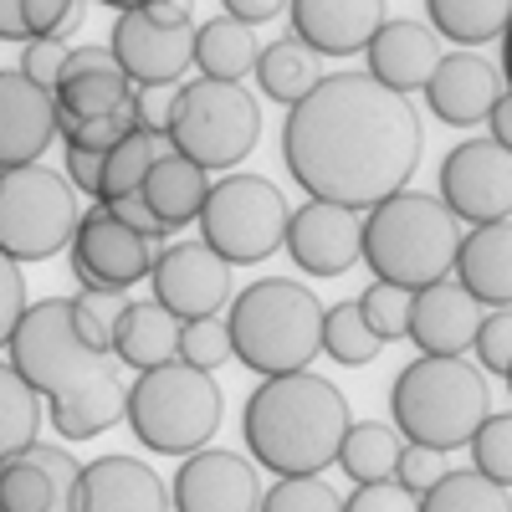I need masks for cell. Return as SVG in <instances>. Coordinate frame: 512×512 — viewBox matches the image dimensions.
Returning a JSON list of instances; mask_svg holds the SVG:
<instances>
[{
  "mask_svg": "<svg viewBox=\"0 0 512 512\" xmlns=\"http://www.w3.org/2000/svg\"><path fill=\"white\" fill-rule=\"evenodd\" d=\"M41 431V400L31 395V384L0 359V466L26 456Z\"/></svg>",
  "mask_w": 512,
  "mask_h": 512,
  "instance_id": "obj_32",
  "label": "cell"
},
{
  "mask_svg": "<svg viewBox=\"0 0 512 512\" xmlns=\"http://www.w3.org/2000/svg\"><path fill=\"white\" fill-rule=\"evenodd\" d=\"M502 88L512 93V21H507V31H502Z\"/></svg>",
  "mask_w": 512,
  "mask_h": 512,
  "instance_id": "obj_54",
  "label": "cell"
},
{
  "mask_svg": "<svg viewBox=\"0 0 512 512\" xmlns=\"http://www.w3.org/2000/svg\"><path fill=\"white\" fill-rule=\"evenodd\" d=\"M0 41H26V16H21V0H0Z\"/></svg>",
  "mask_w": 512,
  "mask_h": 512,
  "instance_id": "obj_53",
  "label": "cell"
},
{
  "mask_svg": "<svg viewBox=\"0 0 512 512\" xmlns=\"http://www.w3.org/2000/svg\"><path fill=\"white\" fill-rule=\"evenodd\" d=\"M11 369L31 384V395H47V415L62 441H93L123 420V379L113 354L93 349L77 328L72 297H41L11 333Z\"/></svg>",
  "mask_w": 512,
  "mask_h": 512,
  "instance_id": "obj_2",
  "label": "cell"
},
{
  "mask_svg": "<svg viewBox=\"0 0 512 512\" xmlns=\"http://www.w3.org/2000/svg\"><path fill=\"white\" fill-rule=\"evenodd\" d=\"M287 21L292 41H303L313 57H354L390 16H384V0H292Z\"/></svg>",
  "mask_w": 512,
  "mask_h": 512,
  "instance_id": "obj_18",
  "label": "cell"
},
{
  "mask_svg": "<svg viewBox=\"0 0 512 512\" xmlns=\"http://www.w3.org/2000/svg\"><path fill=\"white\" fill-rule=\"evenodd\" d=\"M420 149V113L369 72H328L282 123L287 175L308 190V200L359 216L410 190Z\"/></svg>",
  "mask_w": 512,
  "mask_h": 512,
  "instance_id": "obj_1",
  "label": "cell"
},
{
  "mask_svg": "<svg viewBox=\"0 0 512 512\" xmlns=\"http://www.w3.org/2000/svg\"><path fill=\"white\" fill-rule=\"evenodd\" d=\"M108 52L134 88H180V77L195 67V16L185 0L123 6Z\"/></svg>",
  "mask_w": 512,
  "mask_h": 512,
  "instance_id": "obj_11",
  "label": "cell"
},
{
  "mask_svg": "<svg viewBox=\"0 0 512 512\" xmlns=\"http://www.w3.org/2000/svg\"><path fill=\"white\" fill-rule=\"evenodd\" d=\"M226 16L251 31V26H262V21H277L282 16V0H226Z\"/></svg>",
  "mask_w": 512,
  "mask_h": 512,
  "instance_id": "obj_51",
  "label": "cell"
},
{
  "mask_svg": "<svg viewBox=\"0 0 512 512\" xmlns=\"http://www.w3.org/2000/svg\"><path fill=\"white\" fill-rule=\"evenodd\" d=\"M344 512H420V497H410L400 482H374V487L349 492Z\"/></svg>",
  "mask_w": 512,
  "mask_h": 512,
  "instance_id": "obj_47",
  "label": "cell"
},
{
  "mask_svg": "<svg viewBox=\"0 0 512 512\" xmlns=\"http://www.w3.org/2000/svg\"><path fill=\"white\" fill-rule=\"evenodd\" d=\"M67 57H72L67 41H26L16 72H21L26 82H36L41 93H57V82H62V72H67Z\"/></svg>",
  "mask_w": 512,
  "mask_h": 512,
  "instance_id": "obj_43",
  "label": "cell"
},
{
  "mask_svg": "<svg viewBox=\"0 0 512 512\" xmlns=\"http://www.w3.org/2000/svg\"><path fill=\"white\" fill-rule=\"evenodd\" d=\"M139 195H144V205L159 216L164 231H180V226L200 221L210 185H205V169H195V164L180 159L175 149H164V154L154 159V169H149V180H144Z\"/></svg>",
  "mask_w": 512,
  "mask_h": 512,
  "instance_id": "obj_27",
  "label": "cell"
},
{
  "mask_svg": "<svg viewBox=\"0 0 512 512\" xmlns=\"http://www.w3.org/2000/svg\"><path fill=\"white\" fill-rule=\"evenodd\" d=\"M175 108H180V88H134L128 118H134L139 134H149V139H169V123H175Z\"/></svg>",
  "mask_w": 512,
  "mask_h": 512,
  "instance_id": "obj_42",
  "label": "cell"
},
{
  "mask_svg": "<svg viewBox=\"0 0 512 512\" xmlns=\"http://www.w3.org/2000/svg\"><path fill=\"white\" fill-rule=\"evenodd\" d=\"M477 359H482V369H492V374H502L507 379V369H512V308H502V313H487L482 318V328H477Z\"/></svg>",
  "mask_w": 512,
  "mask_h": 512,
  "instance_id": "obj_44",
  "label": "cell"
},
{
  "mask_svg": "<svg viewBox=\"0 0 512 512\" xmlns=\"http://www.w3.org/2000/svg\"><path fill=\"white\" fill-rule=\"evenodd\" d=\"M82 221L77 190L52 164L0 169V251L11 262H47L67 251Z\"/></svg>",
  "mask_w": 512,
  "mask_h": 512,
  "instance_id": "obj_8",
  "label": "cell"
},
{
  "mask_svg": "<svg viewBox=\"0 0 512 512\" xmlns=\"http://www.w3.org/2000/svg\"><path fill=\"white\" fill-rule=\"evenodd\" d=\"M21 16H26V41H62L82 21V6L77 0H21Z\"/></svg>",
  "mask_w": 512,
  "mask_h": 512,
  "instance_id": "obj_41",
  "label": "cell"
},
{
  "mask_svg": "<svg viewBox=\"0 0 512 512\" xmlns=\"http://www.w3.org/2000/svg\"><path fill=\"white\" fill-rule=\"evenodd\" d=\"M180 354V323L169 318L154 297L149 303H128L113 323V359H123L128 369H164V364H175Z\"/></svg>",
  "mask_w": 512,
  "mask_h": 512,
  "instance_id": "obj_26",
  "label": "cell"
},
{
  "mask_svg": "<svg viewBox=\"0 0 512 512\" xmlns=\"http://www.w3.org/2000/svg\"><path fill=\"white\" fill-rule=\"evenodd\" d=\"M57 139V98L26 82L16 67H0V169L41 164Z\"/></svg>",
  "mask_w": 512,
  "mask_h": 512,
  "instance_id": "obj_19",
  "label": "cell"
},
{
  "mask_svg": "<svg viewBox=\"0 0 512 512\" xmlns=\"http://www.w3.org/2000/svg\"><path fill=\"white\" fill-rule=\"evenodd\" d=\"M185 369H221L231 359V333L221 318H200V323H180V354H175Z\"/></svg>",
  "mask_w": 512,
  "mask_h": 512,
  "instance_id": "obj_38",
  "label": "cell"
},
{
  "mask_svg": "<svg viewBox=\"0 0 512 512\" xmlns=\"http://www.w3.org/2000/svg\"><path fill=\"white\" fill-rule=\"evenodd\" d=\"M77 477L82 466L62 446H31L0 466V512H77Z\"/></svg>",
  "mask_w": 512,
  "mask_h": 512,
  "instance_id": "obj_20",
  "label": "cell"
},
{
  "mask_svg": "<svg viewBox=\"0 0 512 512\" xmlns=\"http://www.w3.org/2000/svg\"><path fill=\"white\" fill-rule=\"evenodd\" d=\"M456 282L482 303V313L512 308V221L477 226L472 236H461L456 251Z\"/></svg>",
  "mask_w": 512,
  "mask_h": 512,
  "instance_id": "obj_25",
  "label": "cell"
},
{
  "mask_svg": "<svg viewBox=\"0 0 512 512\" xmlns=\"http://www.w3.org/2000/svg\"><path fill=\"white\" fill-rule=\"evenodd\" d=\"M154 282V303L175 318V323H200L231 308V267L221 262L205 241H175L159 251V262L149 272Z\"/></svg>",
  "mask_w": 512,
  "mask_h": 512,
  "instance_id": "obj_14",
  "label": "cell"
},
{
  "mask_svg": "<svg viewBox=\"0 0 512 512\" xmlns=\"http://www.w3.org/2000/svg\"><path fill=\"white\" fill-rule=\"evenodd\" d=\"M472 446V472H482L492 487H512V410L507 415H487L482 425H477V436L466 441Z\"/></svg>",
  "mask_w": 512,
  "mask_h": 512,
  "instance_id": "obj_36",
  "label": "cell"
},
{
  "mask_svg": "<svg viewBox=\"0 0 512 512\" xmlns=\"http://www.w3.org/2000/svg\"><path fill=\"white\" fill-rule=\"evenodd\" d=\"M292 210L282 190L262 175H226L210 185L200 210V241L221 256L226 267H251L287 241Z\"/></svg>",
  "mask_w": 512,
  "mask_h": 512,
  "instance_id": "obj_10",
  "label": "cell"
},
{
  "mask_svg": "<svg viewBox=\"0 0 512 512\" xmlns=\"http://www.w3.org/2000/svg\"><path fill=\"white\" fill-rule=\"evenodd\" d=\"M487 128H492V144L512 154V93H502V98L492 103V113H487Z\"/></svg>",
  "mask_w": 512,
  "mask_h": 512,
  "instance_id": "obj_52",
  "label": "cell"
},
{
  "mask_svg": "<svg viewBox=\"0 0 512 512\" xmlns=\"http://www.w3.org/2000/svg\"><path fill=\"white\" fill-rule=\"evenodd\" d=\"M456 221L497 226L512 221V154L492 139H466L441 159V195H436Z\"/></svg>",
  "mask_w": 512,
  "mask_h": 512,
  "instance_id": "obj_13",
  "label": "cell"
},
{
  "mask_svg": "<svg viewBox=\"0 0 512 512\" xmlns=\"http://www.w3.org/2000/svg\"><path fill=\"white\" fill-rule=\"evenodd\" d=\"M359 236H364V216L344 205H297L287 221V256L308 277H344L359 262Z\"/></svg>",
  "mask_w": 512,
  "mask_h": 512,
  "instance_id": "obj_16",
  "label": "cell"
},
{
  "mask_svg": "<svg viewBox=\"0 0 512 512\" xmlns=\"http://www.w3.org/2000/svg\"><path fill=\"white\" fill-rule=\"evenodd\" d=\"M256 57H262L256 31H246L226 11L210 16L205 26H195V67L205 82H231V88H241V77L256 72Z\"/></svg>",
  "mask_w": 512,
  "mask_h": 512,
  "instance_id": "obj_28",
  "label": "cell"
},
{
  "mask_svg": "<svg viewBox=\"0 0 512 512\" xmlns=\"http://www.w3.org/2000/svg\"><path fill=\"white\" fill-rule=\"evenodd\" d=\"M390 415L405 446L425 451H456L477 436V425L492 415L487 374L466 359H410L395 374Z\"/></svg>",
  "mask_w": 512,
  "mask_h": 512,
  "instance_id": "obj_6",
  "label": "cell"
},
{
  "mask_svg": "<svg viewBox=\"0 0 512 512\" xmlns=\"http://www.w3.org/2000/svg\"><path fill=\"white\" fill-rule=\"evenodd\" d=\"M52 98L62 118H118L134 103V82L118 72L108 47H72Z\"/></svg>",
  "mask_w": 512,
  "mask_h": 512,
  "instance_id": "obj_24",
  "label": "cell"
},
{
  "mask_svg": "<svg viewBox=\"0 0 512 512\" xmlns=\"http://www.w3.org/2000/svg\"><path fill=\"white\" fill-rule=\"evenodd\" d=\"M502 72L477 57V52H451L441 57V67L431 72V82H425V103H431V113L451 128H472V123H487L492 103L502 98Z\"/></svg>",
  "mask_w": 512,
  "mask_h": 512,
  "instance_id": "obj_23",
  "label": "cell"
},
{
  "mask_svg": "<svg viewBox=\"0 0 512 512\" xmlns=\"http://www.w3.org/2000/svg\"><path fill=\"white\" fill-rule=\"evenodd\" d=\"M26 277H21V267L11 262L6 251H0V349L11 344V333H16V323L26 318Z\"/></svg>",
  "mask_w": 512,
  "mask_h": 512,
  "instance_id": "obj_46",
  "label": "cell"
},
{
  "mask_svg": "<svg viewBox=\"0 0 512 512\" xmlns=\"http://www.w3.org/2000/svg\"><path fill=\"white\" fill-rule=\"evenodd\" d=\"M108 210H113V221H123L128 231H139V236H149V241H164L169 231L159 226V216L144 205V195H123V200H108Z\"/></svg>",
  "mask_w": 512,
  "mask_h": 512,
  "instance_id": "obj_49",
  "label": "cell"
},
{
  "mask_svg": "<svg viewBox=\"0 0 512 512\" xmlns=\"http://www.w3.org/2000/svg\"><path fill=\"white\" fill-rule=\"evenodd\" d=\"M379 349H384V344L369 333V323H364L359 303H338V308H328V313H323V354H328L333 364L359 369V364H369Z\"/></svg>",
  "mask_w": 512,
  "mask_h": 512,
  "instance_id": "obj_35",
  "label": "cell"
},
{
  "mask_svg": "<svg viewBox=\"0 0 512 512\" xmlns=\"http://www.w3.org/2000/svg\"><path fill=\"white\" fill-rule=\"evenodd\" d=\"M123 420L144 451L195 456L221 431V384L175 359V364L149 369L128 384Z\"/></svg>",
  "mask_w": 512,
  "mask_h": 512,
  "instance_id": "obj_7",
  "label": "cell"
},
{
  "mask_svg": "<svg viewBox=\"0 0 512 512\" xmlns=\"http://www.w3.org/2000/svg\"><path fill=\"white\" fill-rule=\"evenodd\" d=\"M456 251H461V221L436 195L400 190L364 216L359 262H369L374 282L384 287L405 292L436 287L456 272Z\"/></svg>",
  "mask_w": 512,
  "mask_h": 512,
  "instance_id": "obj_4",
  "label": "cell"
},
{
  "mask_svg": "<svg viewBox=\"0 0 512 512\" xmlns=\"http://www.w3.org/2000/svg\"><path fill=\"white\" fill-rule=\"evenodd\" d=\"M482 303L466 292L456 277L436 282V287H420L415 303H410V333L420 359H461L466 349L477 344V328H482Z\"/></svg>",
  "mask_w": 512,
  "mask_h": 512,
  "instance_id": "obj_17",
  "label": "cell"
},
{
  "mask_svg": "<svg viewBox=\"0 0 512 512\" xmlns=\"http://www.w3.org/2000/svg\"><path fill=\"white\" fill-rule=\"evenodd\" d=\"M72 303L88 313L98 328H108V338H113V323H118V313L128 308V292H77Z\"/></svg>",
  "mask_w": 512,
  "mask_h": 512,
  "instance_id": "obj_50",
  "label": "cell"
},
{
  "mask_svg": "<svg viewBox=\"0 0 512 512\" xmlns=\"http://www.w3.org/2000/svg\"><path fill=\"white\" fill-rule=\"evenodd\" d=\"M256 82H262V93L282 108H297L318 82H323V57H313L303 41H272V47H262V57H256Z\"/></svg>",
  "mask_w": 512,
  "mask_h": 512,
  "instance_id": "obj_29",
  "label": "cell"
},
{
  "mask_svg": "<svg viewBox=\"0 0 512 512\" xmlns=\"http://www.w3.org/2000/svg\"><path fill=\"white\" fill-rule=\"evenodd\" d=\"M262 139V103L231 82H185L169 123V149L195 169H231Z\"/></svg>",
  "mask_w": 512,
  "mask_h": 512,
  "instance_id": "obj_9",
  "label": "cell"
},
{
  "mask_svg": "<svg viewBox=\"0 0 512 512\" xmlns=\"http://www.w3.org/2000/svg\"><path fill=\"white\" fill-rule=\"evenodd\" d=\"M231 359L262 379L303 374L323 354V303L292 277H262L231 297Z\"/></svg>",
  "mask_w": 512,
  "mask_h": 512,
  "instance_id": "obj_5",
  "label": "cell"
},
{
  "mask_svg": "<svg viewBox=\"0 0 512 512\" xmlns=\"http://www.w3.org/2000/svg\"><path fill=\"white\" fill-rule=\"evenodd\" d=\"M420 512H512V497L482 472H446L420 497Z\"/></svg>",
  "mask_w": 512,
  "mask_h": 512,
  "instance_id": "obj_34",
  "label": "cell"
},
{
  "mask_svg": "<svg viewBox=\"0 0 512 512\" xmlns=\"http://www.w3.org/2000/svg\"><path fill=\"white\" fill-rule=\"evenodd\" d=\"M400 431L395 425H379V420H354L344 446H338V466L359 482V487H374V482H395V466H400Z\"/></svg>",
  "mask_w": 512,
  "mask_h": 512,
  "instance_id": "obj_30",
  "label": "cell"
},
{
  "mask_svg": "<svg viewBox=\"0 0 512 512\" xmlns=\"http://www.w3.org/2000/svg\"><path fill=\"white\" fill-rule=\"evenodd\" d=\"M67 185H72V190H82L88 200H103V154L67 149Z\"/></svg>",
  "mask_w": 512,
  "mask_h": 512,
  "instance_id": "obj_48",
  "label": "cell"
},
{
  "mask_svg": "<svg viewBox=\"0 0 512 512\" xmlns=\"http://www.w3.org/2000/svg\"><path fill=\"white\" fill-rule=\"evenodd\" d=\"M262 512H344V502L323 477H287L262 492Z\"/></svg>",
  "mask_w": 512,
  "mask_h": 512,
  "instance_id": "obj_39",
  "label": "cell"
},
{
  "mask_svg": "<svg viewBox=\"0 0 512 512\" xmlns=\"http://www.w3.org/2000/svg\"><path fill=\"white\" fill-rule=\"evenodd\" d=\"M507 390H512V369H507Z\"/></svg>",
  "mask_w": 512,
  "mask_h": 512,
  "instance_id": "obj_55",
  "label": "cell"
},
{
  "mask_svg": "<svg viewBox=\"0 0 512 512\" xmlns=\"http://www.w3.org/2000/svg\"><path fill=\"white\" fill-rule=\"evenodd\" d=\"M441 477H446V456H441V451H425V446H405V451H400L395 482H400L410 497H425Z\"/></svg>",
  "mask_w": 512,
  "mask_h": 512,
  "instance_id": "obj_45",
  "label": "cell"
},
{
  "mask_svg": "<svg viewBox=\"0 0 512 512\" xmlns=\"http://www.w3.org/2000/svg\"><path fill=\"white\" fill-rule=\"evenodd\" d=\"M262 482H256V466L241 451H216L205 446L195 456H185L169 502L175 512H262Z\"/></svg>",
  "mask_w": 512,
  "mask_h": 512,
  "instance_id": "obj_15",
  "label": "cell"
},
{
  "mask_svg": "<svg viewBox=\"0 0 512 512\" xmlns=\"http://www.w3.org/2000/svg\"><path fill=\"white\" fill-rule=\"evenodd\" d=\"M77 512H169L159 472L139 456H98L77 477Z\"/></svg>",
  "mask_w": 512,
  "mask_h": 512,
  "instance_id": "obj_22",
  "label": "cell"
},
{
  "mask_svg": "<svg viewBox=\"0 0 512 512\" xmlns=\"http://www.w3.org/2000/svg\"><path fill=\"white\" fill-rule=\"evenodd\" d=\"M369 57V77L379 82V88H390L395 98H410L415 88H425L431 82V72L441 67V41L436 31L425 26V21H410V16H390L374 41L364 47Z\"/></svg>",
  "mask_w": 512,
  "mask_h": 512,
  "instance_id": "obj_21",
  "label": "cell"
},
{
  "mask_svg": "<svg viewBox=\"0 0 512 512\" xmlns=\"http://www.w3.org/2000/svg\"><path fill=\"white\" fill-rule=\"evenodd\" d=\"M425 16L431 31L446 41H466V47H482V41L502 36L512 21V0H425Z\"/></svg>",
  "mask_w": 512,
  "mask_h": 512,
  "instance_id": "obj_31",
  "label": "cell"
},
{
  "mask_svg": "<svg viewBox=\"0 0 512 512\" xmlns=\"http://www.w3.org/2000/svg\"><path fill=\"white\" fill-rule=\"evenodd\" d=\"M410 303H415V292L374 282L359 297V313H364V323H369V333L379 338V344H395V338L410 333Z\"/></svg>",
  "mask_w": 512,
  "mask_h": 512,
  "instance_id": "obj_37",
  "label": "cell"
},
{
  "mask_svg": "<svg viewBox=\"0 0 512 512\" xmlns=\"http://www.w3.org/2000/svg\"><path fill=\"white\" fill-rule=\"evenodd\" d=\"M169 149V139H149V134H128L118 149H108L103 154V200L98 205H108V200H123V195H139L144 190V180H149V169H154V159Z\"/></svg>",
  "mask_w": 512,
  "mask_h": 512,
  "instance_id": "obj_33",
  "label": "cell"
},
{
  "mask_svg": "<svg viewBox=\"0 0 512 512\" xmlns=\"http://www.w3.org/2000/svg\"><path fill=\"white\" fill-rule=\"evenodd\" d=\"M349 400L338 384H328L323 374L303 369V374H282V379H262L246 395L241 410V441L251 451V466L277 472V482L287 477H323L338 461V446L349 436Z\"/></svg>",
  "mask_w": 512,
  "mask_h": 512,
  "instance_id": "obj_3",
  "label": "cell"
},
{
  "mask_svg": "<svg viewBox=\"0 0 512 512\" xmlns=\"http://www.w3.org/2000/svg\"><path fill=\"white\" fill-rule=\"evenodd\" d=\"M67 251H72V277L82 282V292H128L154 272L164 241L128 231L123 221H113L108 205H93V210H82Z\"/></svg>",
  "mask_w": 512,
  "mask_h": 512,
  "instance_id": "obj_12",
  "label": "cell"
},
{
  "mask_svg": "<svg viewBox=\"0 0 512 512\" xmlns=\"http://www.w3.org/2000/svg\"><path fill=\"white\" fill-rule=\"evenodd\" d=\"M57 134L67 139V149L108 154V149H118L128 134H134V118L128 113H118V118H62L57 113Z\"/></svg>",
  "mask_w": 512,
  "mask_h": 512,
  "instance_id": "obj_40",
  "label": "cell"
}]
</instances>
